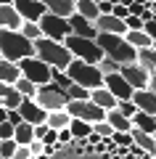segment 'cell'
<instances>
[{"mask_svg":"<svg viewBox=\"0 0 156 159\" xmlns=\"http://www.w3.org/2000/svg\"><path fill=\"white\" fill-rule=\"evenodd\" d=\"M93 3H100V0H93Z\"/></svg>","mask_w":156,"mask_h":159,"instance_id":"obj_57","label":"cell"},{"mask_svg":"<svg viewBox=\"0 0 156 159\" xmlns=\"http://www.w3.org/2000/svg\"><path fill=\"white\" fill-rule=\"evenodd\" d=\"M19 32H21V34H24L27 40H32V43H34V40H40V37H42V32H40V24H37V21H24Z\"/></svg>","mask_w":156,"mask_h":159,"instance_id":"obj_32","label":"cell"},{"mask_svg":"<svg viewBox=\"0 0 156 159\" xmlns=\"http://www.w3.org/2000/svg\"><path fill=\"white\" fill-rule=\"evenodd\" d=\"M27 56H34V43L32 40H27L16 29H0V58L16 64Z\"/></svg>","mask_w":156,"mask_h":159,"instance_id":"obj_2","label":"cell"},{"mask_svg":"<svg viewBox=\"0 0 156 159\" xmlns=\"http://www.w3.org/2000/svg\"><path fill=\"white\" fill-rule=\"evenodd\" d=\"M34 101L45 109V111H56V109H66L69 103V96L61 85L56 82H48V85H40L37 93H34Z\"/></svg>","mask_w":156,"mask_h":159,"instance_id":"obj_6","label":"cell"},{"mask_svg":"<svg viewBox=\"0 0 156 159\" xmlns=\"http://www.w3.org/2000/svg\"><path fill=\"white\" fill-rule=\"evenodd\" d=\"M93 24H95V29H98V32H109V34H124V32H127L124 19L114 16V13H100Z\"/></svg>","mask_w":156,"mask_h":159,"instance_id":"obj_14","label":"cell"},{"mask_svg":"<svg viewBox=\"0 0 156 159\" xmlns=\"http://www.w3.org/2000/svg\"><path fill=\"white\" fill-rule=\"evenodd\" d=\"M16 111L21 114V119L29 122V125H42L45 117H48V111H45L34 98H21V103L16 106Z\"/></svg>","mask_w":156,"mask_h":159,"instance_id":"obj_12","label":"cell"},{"mask_svg":"<svg viewBox=\"0 0 156 159\" xmlns=\"http://www.w3.org/2000/svg\"><path fill=\"white\" fill-rule=\"evenodd\" d=\"M72 141H74L72 130H69V127H61V130H58V143H61V146H66V143H72Z\"/></svg>","mask_w":156,"mask_h":159,"instance_id":"obj_43","label":"cell"},{"mask_svg":"<svg viewBox=\"0 0 156 159\" xmlns=\"http://www.w3.org/2000/svg\"><path fill=\"white\" fill-rule=\"evenodd\" d=\"M6 117H8V109L0 103V122H6Z\"/></svg>","mask_w":156,"mask_h":159,"instance_id":"obj_53","label":"cell"},{"mask_svg":"<svg viewBox=\"0 0 156 159\" xmlns=\"http://www.w3.org/2000/svg\"><path fill=\"white\" fill-rule=\"evenodd\" d=\"M64 45L69 48L72 58H79V61H85V64H98L100 58L106 56V53L100 51V45L95 43V40L79 37V34H66V40H64Z\"/></svg>","mask_w":156,"mask_h":159,"instance_id":"obj_5","label":"cell"},{"mask_svg":"<svg viewBox=\"0 0 156 159\" xmlns=\"http://www.w3.org/2000/svg\"><path fill=\"white\" fill-rule=\"evenodd\" d=\"M93 133H95V135H100V138H111L114 127L109 125L106 119H100V122H93Z\"/></svg>","mask_w":156,"mask_h":159,"instance_id":"obj_36","label":"cell"},{"mask_svg":"<svg viewBox=\"0 0 156 159\" xmlns=\"http://www.w3.org/2000/svg\"><path fill=\"white\" fill-rule=\"evenodd\" d=\"M69 130H72L74 138H87L90 133H93V125H90V122H85V119H74V117H72Z\"/></svg>","mask_w":156,"mask_h":159,"instance_id":"obj_30","label":"cell"},{"mask_svg":"<svg viewBox=\"0 0 156 159\" xmlns=\"http://www.w3.org/2000/svg\"><path fill=\"white\" fill-rule=\"evenodd\" d=\"M24 19L16 13V8L11 6V3H0V29H21Z\"/></svg>","mask_w":156,"mask_h":159,"instance_id":"obj_16","label":"cell"},{"mask_svg":"<svg viewBox=\"0 0 156 159\" xmlns=\"http://www.w3.org/2000/svg\"><path fill=\"white\" fill-rule=\"evenodd\" d=\"M19 64V72H21V77H27L32 85H48L50 82V66L48 64H42L37 56H27V58H21V61H16Z\"/></svg>","mask_w":156,"mask_h":159,"instance_id":"obj_8","label":"cell"},{"mask_svg":"<svg viewBox=\"0 0 156 159\" xmlns=\"http://www.w3.org/2000/svg\"><path fill=\"white\" fill-rule=\"evenodd\" d=\"M42 3H45V11L56 13V16L69 19L74 13V0H42Z\"/></svg>","mask_w":156,"mask_h":159,"instance_id":"obj_20","label":"cell"},{"mask_svg":"<svg viewBox=\"0 0 156 159\" xmlns=\"http://www.w3.org/2000/svg\"><path fill=\"white\" fill-rule=\"evenodd\" d=\"M27 148H29V154H32V157H42V148H45V143L34 138L32 143H27Z\"/></svg>","mask_w":156,"mask_h":159,"instance_id":"obj_41","label":"cell"},{"mask_svg":"<svg viewBox=\"0 0 156 159\" xmlns=\"http://www.w3.org/2000/svg\"><path fill=\"white\" fill-rule=\"evenodd\" d=\"M143 32L148 34L151 40H156V21H145V24H143Z\"/></svg>","mask_w":156,"mask_h":159,"instance_id":"obj_48","label":"cell"},{"mask_svg":"<svg viewBox=\"0 0 156 159\" xmlns=\"http://www.w3.org/2000/svg\"><path fill=\"white\" fill-rule=\"evenodd\" d=\"M124 24H127V29H143V19H140V16H132V13H127Z\"/></svg>","mask_w":156,"mask_h":159,"instance_id":"obj_42","label":"cell"},{"mask_svg":"<svg viewBox=\"0 0 156 159\" xmlns=\"http://www.w3.org/2000/svg\"><path fill=\"white\" fill-rule=\"evenodd\" d=\"M148 90L156 93V74H151V77H148Z\"/></svg>","mask_w":156,"mask_h":159,"instance_id":"obj_52","label":"cell"},{"mask_svg":"<svg viewBox=\"0 0 156 159\" xmlns=\"http://www.w3.org/2000/svg\"><path fill=\"white\" fill-rule=\"evenodd\" d=\"M154 138H156V133H154Z\"/></svg>","mask_w":156,"mask_h":159,"instance_id":"obj_60","label":"cell"},{"mask_svg":"<svg viewBox=\"0 0 156 159\" xmlns=\"http://www.w3.org/2000/svg\"><path fill=\"white\" fill-rule=\"evenodd\" d=\"M111 13H114V16H119V19H127V6H122V3H117V6H114L111 8Z\"/></svg>","mask_w":156,"mask_h":159,"instance_id":"obj_47","label":"cell"},{"mask_svg":"<svg viewBox=\"0 0 156 159\" xmlns=\"http://www.w3.org/2000/svg\"><path fill=\"white\" fill-rule=\"evenodd\" d=\"M66 111H69V117H74V119H85V122H100V119H106V111L100 106H95L93 101H69L66 103Z\"/></svg>","mask_w":156,"mask_h":159,"instance_id":"obj_9","label":"cell"},{"mask_svg":"<svg viewBox=\"0 0 156 159\" xmlns=\"http://www.w3.org/2000/svg\"><path fill=\"white\" fill-rule=\"evenodd\" d=\"M111 141L117 143V146H124V148L132 146V135H130V133H122V130H114L111 133Z\"/></svg>","mask_w":156,"mask_h":159,"instance_id":"obj_37","label":"cell"},{"mask_svg":"<svg viewBox=\"0 0 156 159\" xmlns=\"http://www.w3.org/2000/svg\"><path fill=\"white\" fill-rule=\"evenodd\" d=\"M13 127L16 125H11V122H0V141H8V138H13Z\"/></svg>","mask_w":156,"mask_h":159,"instance_id":"obj_40","label":"cell"},{"mask_svg":"<svg viewBox=\"0 0 156 159\" xmlns=\"http://www.w3.org/2000/svg\"><path fill=\"white\" fill-rule=\"evenodd\" d=\"M130 122H132V127H138V130H143V133H151V135L156 133V119L151 117V114H145V111H135L132 117H130Z\"/></svg>","mask_w":156,"mask_h":159,"instance_id":"obj_23","label":"cell"},{"mask_svg":"<svg viewBox=\"0 0 156 159\" xmlns=\"http://www.w3.org/2000/svg\"><path fill=\"white\" fill-rule=\"evenodd\" d=\"M0 3H11V0H0Z\"/></svg>","mask_w":156,"mask_h":159,"instance_id":"obj_55","label":"cell"},{"mask_svg":"<svg viewBox=\"0 0 156 159\" xmlns=\"http://www.w3.org/2000/svg\"><path fill=\"white\" fill-rule=\"evenodd\" d=\"M21 98H24V96H21V93H19L13 85L0 82V103H3L6 109H16L19 103H21Z\"/></svg>","mask_w":156,"mask_h":159,"instance_id":"obj_21","label":"cell"},{"mask_svg":"<svg viewBox=\"0 0 156 159\" xmlns=\"http://www.w3.org/2000/svg\"><path fill=\"white\" fill-rule=\"evenodd\" d=\"M127 11L132 13V16H140V13L145 11V6H143V3H135V0H130V3H127Z\"/></svg>","mask_w":156,"mask_h":159,"instance_id":"obj_45","label":"cell"},{"mask_svg":"<svg viewBox=\"0 0 156 159\" xmlns=\"http://www.w3.org/2000/svg\"><path fill=\"white\" fill-rule=\"evenodd\" d=\"M50 82H56V85H61L64 90H66V88L72 85V80H69L66 69H53V66H50Z\"/></svg>","mask_w":156,"mask_h":159,"instance_id":"obj_34","label":"cell"},{"mask_svg":"<svg viewBox=\"0 0 156 159\" xmlns=\"http://www.w3.org/2000/svg\"><path fill=\"white\" fill-rule=\"evenodd\" d=\"M66 96H69V101H87V98H90V90H87V88H82V85H74V82H72V85L66 88Z\"/></svg>","mask_w":156,"mask_h":159,"instance_id":"obj_33","label":"cell"},{"mask_svg":"<svg viewBox=\"0 0 156 159\" xmlns=\"http://www.w3.org/2000/svg\"><path fill=\"white\" fill-rule=\"evenodd\" d=\"M11 6L16 8V13L24 21H40V16L45 13L42 0H11Z\"/></svg>","mask_w":156,"mask_h":159,"instance_id":"obj_13","label":"cell"},{"mask_svg":"<svg viewBox=\"0 0 156 159\" xmlns=\"http://www.w3.org/2000/svg\"><path fill=\"white\" fill-rule=\"evenodd\" d=\"M119 74L130 82L132 90H143V88H148V77H151V74L145 72L138 61H135V64H122V66H119Z\"/></svg>","mask_w":156,"mask_h":159,"instance_id":"obj_11","label":"cell"},{"mask_svg":"<svg viewBox=\"0 0 156 159\" xmlns=\"http://www.w3.org/2000/svg\"><path fill=\"white\" fill-rule=\"evenodd\" d=\"M138 64L148 74H156V51L154 48H140L138 51Z\"/></svg>","mask_w":156,"mask_h":159,"instance_id":"obj_29","label":"cell"},{"mask_svg":"<svg viewBox=\"0 0 156 159\" xmlns=\"http://www.w3.org/2000/svg\"><path fill=\"white\" fill-rule=\"evenodd\" d=\"M124 40H127L135 51H140V48H151V43H154L143 29H127V32H124Z\"/></svg>","mask_w":156,"mask_h":159,"instance_id":"obj_26","label":"cell"},{"mask_svg":"<svg viewBox=\"0 0 156 159\" xmlns=\"http://www.w3.org/2000/svg\"><path fill=\"white\" fill-rule=\"evenodd\" d=\"M106 122L114 127V130H122V133H130V130H132V122H130V117H124L119 109L106 111Z\"/></svg>","mask_w":156,"mask_h":159,"instance_id":"obj_22","label":"cell"},{"mask_svg":"<svg viewBox=\"0 0 156 159\" xmlns=\"http://www.w3.org/2000/svg\"><path fill=\"white\" fill-rule=\"evenodd\" d=\"M13 88H16V90L21 93L24 98H34V93H37V85H32L27 77H19L16 82H13Z\"/></svg>","mask_w":156,"mask_h":159,"instance_id":"obj_31","label":"cell"},{"mask_svg":"<svg viewBox=\"0 0 156 159\" xmlns=\"http://www.w3.org/2000/svg\"><path fill=\"white\" fill-rule=\"evenodd\" d=\"M16 146H19V143L13 141V138H8V141H0V157H3V159H11L13 151H16Z\"/></svg>","mask_w":156,"mask_h":159,"instance_id":"obj_38","label":"cell"},{"mask_svg":"<svg viewBox=\"0 0 156 159\" xmlns=\"http://www.w3.org/2000/svg\"><path fill=\"white\" fill-rule=\"evenodd\" d=\"M19 77H21V72H19V64L0 58V82H6V85H13Z\"/></svg>","mask_w":156,"mask_h":159,"instance_id":"obj_24","label":"cell"},{"mask_svg":"<svg viewBox=\"0 0 156 159\" xmlns=\"http://www.w3.org/2000/svg\"><path fill=\"white\" fill-rule=\"evenodd\" d=\"M69 27H72V34H79V37H87V40H95V34H98L95 24L87 21L85 16H79V13L69 16Z\"/></svg>","mask_w":156,"mask_h":159,"instance_id":"obj_15","label":"cell"},{"mask_svg":"<svg viewBox=\"0 0 156 159\" xmlns=\"http://www.w3.org/2000/svg\"><path fill=\"white\" fill-rule=\"evenodd\" d=\"M154 119H156V114H154Z\"/></svg>","mask_w":156,"mask_h":159,"instance_id":"obj_59","label":"cell"},{"mask_svg":"<svg viewBox=\"0 0 156 159\" xmlns=\"http://www.w3.org/2000/svg\"><path fill=\"white\" fill-rule=\"evenodd\" d=\"M69 122H72V117H69L66 109H56V111H48V117H45V125L53 127V130H61V127H69Z\"/></svg>","mask_w":156,"mask_h":159,"instance_id":"obj_25","label":"cell"},{"mask_svg":"<svg viewBox=\"0 0 156 159\" xmlns=\"http://www.w3.org/2000/svg\"><path fill=\"white\" fill-rule=\"evenodd\" d=\"M6 119L11 122V125H19V122H24V119H21V114H19L16 109H8V117H6Z\"/></svg>","mask_w":156,"mask_h":159,"instance_id":"obj_49","label":"cell"},{"mask_svg":"<svg viewBox=\"0 0 156 159\" xmlns=\"http://www.w3.org/2000/svg\"><path fill=\"white\" fill-rule=\"evenodd\" d=\"M40 159H48V157H40Z\"/></svg>","mask_w":156,"mask_h":159,"instance_id":"obj_58","label":"cell"},{"mask_svg":"<svg viewBox=\"0 0 156 159\" xmlns=\"http://www.w3.org/2000/svg\"><path fill=\"white\" fill-rule=\"evenodd\" d=\"M117 109L124 114V117H132V114L138 111V106L132 103V98H130V101H117Z\"/></svg>","mask_w":156,"mask_h":159,"instance_id":"obj_39","label":"cell"},{"mask_svg":"<svg viewBox=\"0 0 156 159\" xmlns=\"http://www.w3.org/2000/svg\"><path fill=\"white\" fill-rule=\"evenodd\" d=\"M45 130H48V125H34V138H37V141H42V135H45Z\"/></svg>","mask_w":156,"mask_h":159,"instance_id":"obj_51","label":"cell"},{"mask_svg":"<svg viewBox=\"0 0 156 159\" xmlns=\"http://www.w3.org/2000/svg\"><path fill=\"white\" fill-rule=\"evenodd\" d=\"M90 101H93L95 106H100L103 111H111V109H117V98L109 93L106 85H100V88H95V90H90Z\"/></svg>","mask_w":156,"mask_h":159,"instance_id":"obj_18","label":"cell"},{"mask_svg":"<svg viewBox=\"0 0 156 159\" xmlns=\"http://www.w3.org/2000/svg\"><path fill=\"white\" fill-rule=\"evenodd\" d=\"M74 13L85 16L87 21H95V19L100 16L98 13V3H93V0H74Z\"/></svg>","mask_w":156,"mask_h":159,"instance_id":"obj_28","label":"cell"},{"mask_svg":"<svg viewBox=\"0 0 156 159\" xmlns=\"http://www.w3.org/2000/svg\"><path fill=\"white\" fill-rule=\"evenodd\" d=\"M29 159H40V157H29Z\"/></svg>","mask_w":156,"mask_h":159,"instance_id":"obj_56","label":"cell"},{"mask_svg":"<svg viewBox=\"0 0 156 159\" xmlns=\"http://www.w3.org/2000/svg\"><path fill=\"white\" fill-rule=\"evenodd\" d=\"M132 103L138 106V111H145V114H151V117L156 114V93H151L148 88L135 90L132 93Z\"/></svg>","mask_w":156,"mask_h":159,"instance_id":"obj_17","label":"cell"},{"mask_svg":"<svg viewBox=\"0 0 156 159\" xmlns=\"http://www.w3.org/2000/svg\"><path fill=\"white\" fill-rule=\"evenodd\" d=\"M103 85L109 88V93H111L117 101H130L132 98V88H130V82L122 77L119 72H114V74H103Z\"/></svg>","mask_w":156,"mask_h":159,"instance_id":"obj_10","label":"cell"},{"mask_svg":"<svg viewBox=\"0 0 156 159\" xmlns=\"http://www.w3.org/2000/svg\"><path fill=\"white\" fill-rule=\"evenodd\" d=\"M13 141H16L19 146L32 143L34 141V125H29V122H19V125L13 127Z\"/></svg>","mask_w":156,"mask_h":159,"instance_id":"obj_27","label":"cell"},{"mask_svg":"<svg viewBox=\"0 0 156 159\" xmlns=\"http://www.w3.org/2000/svg\"><path fill=\"white\" fill-rule=\"evenodd\" d=\"M130 135H132V143L138 148H143L145 154H154V157H156V138L151 135V133H143V130H138V127H132Z\"/></svg>","mask_w":156,"mask_h":159,"instance_id":"obj_19","label":"cell"},{"mask_svg":"<svg viewBox=\"0 0 156 159\" xmlns=\"http://www.w3.org/2000/svg\"><path fill=\"white\" fill-rule=\"evenodd\" d=\"M151 48H154V51H156V40H154V43H151Z\"/></svg>","mask_w":156,"mask_h":159,"instance_id":"obj_54","label":"cell"},{"mask_svg":"<svg viewBox=\"0 0 156 159\" xmlns=\"http://www.w3.org/2000/svg\"><path fill=\"white\" fill-rule=\"evenodd\" d=\"M95 66H98L100 74H114V72H119V64L114 61V58H109V56H103L98 64H95Z\"/></svg>","mask_w":156,"mask_h":159,"instance_id":"obj_35","label":"cell"},{"mask_svg":"<svg viewBox=\"0 0 156 159\" xmlns=\"http://www.w3.org/2000/svg\"><path fill=\"white\" fill-rule=\"evenodd\" d=\"M42 143H48V146H53V143H58V130H53V127H48L42 135Z\"/></svg>","mask_w":156,"mask_h":159,"instance_id":"obj_44","label":"cell"},{"mask_svg":"<svg viewBox=\"0 0 156 159\" xmlns=\"http://www.w3.org/2000/svg\"><path fill=\"white\" fill-rule=\"evenodd\" d=\"M66 74H69V80H72L74 85H82V88H87V90H95V88L103 85V74L98 72V66H95V64H85V61H79V58H72V61H69Z\"/></svg>","mask_w":156,"mask_h":159,"instance_id":"obj_4","label":"cell"},{"mask_svg":"<svg viewBox=\"0 0 156 159\" xmlns=\"http://www.w3.org/2000/svg\"><path fill=\"white\" fill-rule=\"evenodd\" d=\"M37 24H40V32H42V37L56 40V43H64V40H66V34H72L69 19L56 16V13H48V11L40 16V21H37Z\"/></svg>","mask_w":156,"mask_h":159,"instance_id":"obj_7","label":"cell"},{"mask_svg":"<svg viewBox=\"0 0 156 159\" xmlns=\"http://www.w3.org/2000/svg\"><path fill=\"white\" fill-rule=\"evenodd\" d=\"M32 154H29V148L27 146H16V151H13V157L11 159H29Z\"/></svg>","mask_w":156,"mask_h":159,"instance_id":"obj_46","label":"cell"},{"mask_svg":"<svg viewBox=\"0 0 156 159\" xmlns=\"http://www.w3.org/2000/svg\"><path fill=\"white\" fill-rule=\"evenodd\" d=\"M111 3H109V0H100V3H98V13H111Z\"/></svg>","mask_w":156,"mask_h":159,"instance_id":"obj_50","label":"cell"},{"mask_svg":"<svg viewBox=\"0 0 156 159\" xmlns=\"http://www.w3.org/2000/svg\"><path fill=\"white\" fill-rule=\"evenodd\" d=\"M34 56L40 58L42 64L53 69H66L69 61H72V53L64 43H56V40H48V37H40L34 40Z\"/></svg>","mask_w":156,"mask_h":159,"instance_id":"obj_3","label":"cell"},{"mask_svg":"<svg viewBox=\"0 0 156 159\" xmlns=\"http://www.w3.org/2000/svg\"><path fill=\"white\" fill-rule=\"evenodd\" d=\"M95 43H98L100 51L106 53L109 58H114L119 66H122V64H135V61H138V51L124 40V34L98 32V34H95Z\"/></svg>","mask_w":156,"mask_h":159,"instance_id":"obj_1","label":"cell"}]
</instances>
